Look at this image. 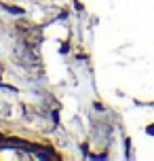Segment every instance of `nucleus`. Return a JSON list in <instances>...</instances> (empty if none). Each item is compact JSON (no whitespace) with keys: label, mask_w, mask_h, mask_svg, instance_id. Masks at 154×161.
Returning <instances> with one entry per match:
<instances>
[{"label":"nucleus","mask_w":154,"mask_h":161,"mask_svg":"<svg viewBox=\"0 0 154 161\" xmlns=\"http://www.w3.org/2000/svg\"><path fill=\"white\" fill-rule=\"evenodd\" d=\"M148 134H150V136H154V125H150V127H148Z\"/></svg>","instance_id":"nucleus-2"},{"label":"nucleus","mask_w":154,"mask_h":161,"mask_svg":"<svg viewBox=\"0 0 154 161\" xmlns=\"http://www.w3.org/2000/svg\"><path fill=\"white\" fill-rule=\"evenodd\" d=\"M2 7L7 8L8 13H17V15H23V8H21V7H8V4H2Z\"/></svg>","instance_id":"nucleus-1"},{"label":"nucleus","mask_w":154,"mask_h":161,"mask_svg":"<svg viewBox=\"0 0 154 161\" xmlns=\"http://www.w3.org/2000/svg\"><path fill=\"white\" fill-rule=\"evenodd\" d=\"M0 85H2V83H0Z\"/></svg>","instance_id":"nucleus-3"}]
</instances>
